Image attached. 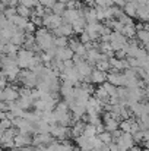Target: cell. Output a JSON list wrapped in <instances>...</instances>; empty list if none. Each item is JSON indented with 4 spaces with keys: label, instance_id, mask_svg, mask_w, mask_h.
Instances as JSON below:
<instances>
[{
    "label": "cell",
    "instance_id": "cell-15",
    "mask_svg": "<svg viewBox=\"0 0 149 151\" xmlns=\"http://www.w3.org/2000/svg\"><path fill=\"white\" fill-rule=\"evenodd\" d=\"M16 10H18V15H21V16H24V18H31L32 13H34V10H32L31 7L24 6V4H18V6H16Z\"/></svg>",
    "mask_w": 149,
    "mask_h": 151
},
{
    "label": "cell",
    "instance_id": "cell-27",
    "mask_svg": "<svg viewBox=\"0 0 149 151\" xmlns=\"http://www.w3.org/2000/svg\"><path fill=\"white\" fill-rule=\"evenodd\" d=\"M35 27H37V25H35L32 21H29V22H28V25L25 27V32H26V34H35V32H37Z\"/></svg>",
    "mask_w": 149,
    "mask_h": 151
},
{
    "label": "cell",
    "instance_id": "cell-5",
    "mask_svg": "<svg viewBox=\"0 0 149 151\" xmlns=\"http://www.w3.org/2000/svg\"><path fill=\"white\" fill-rule=\"evenodd\" d=\"M44 19V27L46 28H48V29H56L57 27H60L61 24H63V16H60V15H56V13H53L51 10L47 12V15L43 18Z\"/></svg>",
    "mask_w": 149,
    "mask_h": 151
},
{
    "label": "cell",
    "instance_id": "cell-2",
    "mask_svg": "<svg viewBox=\"0 0 149 151\" xmlns=\"http://www.w3.org/2000/svg\"><path fill=\"white\" fill-rule=\"evenodd\" d=\"M34 56H35V51L28 50V49H25V47L21 49V50L18 51V57H16V62H18L19 68H21V69H29Z\"/></svg>",
    "mask_w": 149,
    "mask_h": 151
},
{
    "label": "cell",
    "instance_id": "cell-7",
    "mask_svg": "<svg viewBox=\"0 0 149 151\" xmlns=\"http://www.w3.org/2000/svg\"><path fill=\"white\" fill-rule=\"evenodd\" d=\"M53 34H54L56 37H72V35L75 34V31H73L72 24L63 22L60 27H57L56 29H53Z\"/></svg>",
    "mask_w": 149,
    "mask_h": 151
},
{
    "label": "cell",
    "instance_id": "cell-10",
    "mask_svg": "<svg viewBox=\"0 0 149 151\" xmlns=\"http://www.w3.org/2000/svg\"><path fill=\"white\" fill-rule=\"evenodd\" d=\"M138 7H139V3H138V1L129 0V1H126L123 10H124V13L129 15L130 18H135V16H138Z\"/></svg>",
    "mask_w": 149,
    "mask_h": 151
},
{
    "label": "cell",
    "instance_id": "cell-8",
    "mask_svg": "<svg viewBox=\"0 0 149 151\" xmlns=\"http://www.w3.org/2000/svg\"><path fill=\"white\" fill-rule=\"evenodd\" d=\"M75 51L72 50L69 46L67 47H57V59H60V60H63V62H66V60H72L73 57H75Z\"/></svg>",
    "mask_w": 149,
    "mask_h": 151
},
{
    "label": "cell",
    "instance_id": "cell-1",
    "mask_svg": "<svg viewBox=\"0 0 149 151\" xmlns=\"http://www.w3.org/2000/svg\"><path fill=\"white\" fill-rule=\"evenodd\" d=\"M35 40H37V44L40 46V49L43 51H47L50 49H54L56 47V35L53 32H50L48 28L46 27H40L35 32Z\"/></svg>",
    "mask_w": 149,
    "mask_h": 151
},
{
    "label": "cell",
    "instance_id": "cell-21",
    "mask_svg": "<svg viewBox=\"0 0 149 151\" xmlns=\"http://www.w3.org/2000/svg\"><path fill=\"white\" fill-rule=\"evenodd\" d=\"M54 43H56V47H67L69 46V37H56Z\"/></svg>",
    "mask_w": 149,
    "mask_h": 151
},
{
    "label": "cell",
    "instance_id": "cell-13",
    "mask_svg": "<svg viewBox=\"0 0 149 151\" xmlns=\"http://www.w3.org/2000/svg\"><path fill=\"white\" fill-rule=\"evenodd\" d=\"M121 34H124V35H126V37L129 38V40L135 38V37H136V34H138L136 25H135V24H130V25H124V28H123Z\"/></svg>",
    "mask_w": 149,
    "mask_h": 151
},
{
    "label": "cell",
    "instance_id": "cell-24",
    "mask_svg": "<svg viewBox=\"0 0 149 151\" xmlns=\"http://www.w3.org/2000/svg\"><path fill=\"white\" fill-rule=\"evenodd\" d=\"M117 96L120 97V100H126L129 99V88L127 87H118V93H117Z\"/></svg>",
    "mask_w": 149,
    "mask_h": 151
},
{
    "label": "cell",
    "instance_id": "cell-11",
    "mask_svg": "<svg viewBox=\"0 0 149 151\" xmlns=\"http://www.w3.org/2000/svg\"><path fill=\"white\" fill-rule=\"evenodd\" d=\"M95 97L102 103V106H104V104H107V103H110V99H111V96L107 93V90H105L102 85H99L98 88L95 90Z\"/></svg>",
    "mask_w": 149,
    "mask_h": 151
},
{
    "label": "cell",
    "instance_id": "cell-31",
    "mask_svg": "<svg viewBox=\"0 0 149 151\" xmlns=\"http://www.w3.org/2000/svg\"><path fill=\"white\" fill-rule=\"evenodd\" d=\"M98 151H111L110 150V144H102L98 148Z\"/></svg>",
    "mask_w": 149,
    "mask_h": 151
},
{
    "label": "cell",
    "instance_id": "cell-9",
    "mask_svg": "<svg viewBox=\"0 0 149 151\" xmlns=\"http://www.w3.org/2000/svg\"><path fill=\"white\" fill-rule=\"evenodd\" d=\"M107 76H108L107 72H104V70H101V69H94L92 73H91V81H92V84L102 85V84L107 81Z\"/></svg>",
    "mask_w": 149,
    "mask_h": 151
},
{
    "label": "cell",
    "instance_id": "cell-18",
    "mask_svg": "<svg viewBox=\"0 0 149 151\" xmlns=\"http://www.w3.org/2000/svg\"><path fill=\"white\" fill-rule=\"evenodd\" d=\"M136 37H138V40H139L140 43H143V44L149 43V31L148 29H138Z\"/></svg>",
    "mask_w": 149,
    "mask_h": 151
},
{
    "label": "cell",
    "instance_id": "cell-12",
    "mask_svg": "<svg viewBox=\"0 0 149 151\" xmlns=\"http://www.w3.org/2000/svg\"><path fill=\"white\" fill-rule=\"evenodd\" d=\"M34 99H32V96H21L18 100H16V103H18V106L19 107H22L24 110H28L29 107H32L34 106Z\"/></svg>",
    "mask_w": 149,
    "mask_h": 151
},
{
    "label": "cell",
    "instance_id": "cell-6",
    "mask_svg": "<svg viewBox=\"0 0 149 151\" xmlns=\"http://www.w3.org/2000/svg\"><path fill=\"white\" fill-rule=\"evenodd\" d=\"M19 88L15 87V85H9L6 87L4 90H1V94H0V99L1 101H16L19 99Z\"/></svg>",
    "mask_w": 149,
    "mask_h": 151
},
{
    "label": "cell",
    "instance_id": "cell-16",
    "mask_svg": "<svg viewBox=\"0 0 149 151\" xmlns=\"http://www.w3.org/2000/svg\"><path fill=\"white\" fill-rule=\"evenodd\" d=\"M133 122H135L133 117H130V119H123V120L120 122V129H121L123 132H132V125H133Z\"/></svg>",
    "mask_w": 149,
    "mask_h": 151
},
{
    "label": "cell",
    "instance_id": "cell-20",
    "mask_svg": "<svg viewBox=\"0 0 149 151\" xmlns=\"http://www.w3.org/2000/svg\"><path fill=\"white\" fill-rule=\"evenodd\" d=\"M98 138L104 144H111V142H113V135H111L110 131H104V132L98 134Z\"/></svg>",
    "mask_w": 149,
    "mask_h": 151
},
{
    "label": "cell",
    "instance_id": "cell-3",
    "mask_svg": "<svg viewBox=\"0 0 149 151\" xmlns=\"http://www.w3.org/2000/svg\"><path fill=\"white\" fill-rule=\"evenodd\" d=\"M127 37L121 32H117V31H113L111 32V40H110V44H111V49L114 51L121 50L126 44H127Z\"/></svg>",
    "mask_w": 149,
    "mask_h": 151
},
{
    "label": "cell",
    "instance_id": "cell-28",
    "mask_svg": "<svg viewBox=\"0 0 149 151\" xmlns=\"http://www.w3.org/2000/svg\"><path fill=\"white\" fill-rule=\"evenodd\" d=\"M79 40H81L83 44H86V43H91V37H89V34H88L86 31H83L82 34H79Z\"/></svg>",
    "mask_w": 149,
    "mask_h": 151
},
{
    "label": "cell",
    "instance_id": "cell-23",
    "mask_svg": "<svg viewBox=\"0 0 149 151\" xmlns=\"http://www.w3.org/2000/svg\"><path fill=\"white\" fill-rule=\"evenodd\" d=\"M81 46H82V41H81L79 38H70V40H69V47L75 51V53L78 51V49H79Z\"/></svg>",
    "mask_w": 149,
    "mask_h": 151
},
{
    "label": "cell",
    "instance_id": "cell-33",
    "mask_svg": "<svg viewBox=\"0 0 149 151\" xmlns=\"http://www.w3.org/2000/svg\"><path fill=\"white\" fill-rule=\"evenodd\" d=\"M145 49H146V51L149 53V43H146V44H145Z\"/></svg>",
    "mask_w": 149,
    "mask_h": 151
},
{
    "label": "cell",
    "instance_id": "cell-26",
    "mask_svg": "<svg viewBox=\"0 0 149 151\" xmlns=\"http://www.w3.org/2000/svg\"><path fill=\"white\" fill-rule=\"evenodd\" d=\"M12 126H13V122H12L10 119H3V120H1V123H0V128H1V131L10 129Z\"/></svg>",
    "mask_w": 149,
    "mask_h": 151
},
{
    "label": "cell",
    "instance_id": "cell-29",
    "mask_svg": "<svg viewBox=\"0 0 149 151\" xmlns=\"http://www.w3.org/2000/svg\"><path fill=\"white\" fill-rule=\"evenodd\" d=\"M0 109H1V111H9V103L7 101H0Z\"/></svg>",
    "mask_w": 149,
    "mask_h": 151
},
{
    "label": "cell",
    "instance_id": "cell-32",
    "mask_svg": "<svg viewBox=\"0 0 149 151\" xmlns=\"http://www.w3.org/2000/svg\"><path fill=\"white\" fill-rule=\"evenodd\" d=\"M130 151H142V150H140V148H138V147L135 145V147H133V148H132V150H130Z\"/></svg>",
    "mask_w": 149,
    "mask_h": 151
},
{
    "label": "cell",
    "instance_id": "cell-17",
    "mask_svg": "<svg viewBox=\"0 0 149 151\" xmlns=\"http://www.w3.org/2000/svg\"><path fill=\"white\" fill-rule=\"evenodd\" d=\"M102 87L107 90V93L113 97V96H117V93H118V87L117 85H114V84H111V82H108V81H105L104 84H102Z\"/></svg>",
    "mask_w": 149,
    "mask_h": 151
},
{
    "label": "cell",
    "instance_id": "cell-14",
    "mask_svg": "<svg viewBox=\"0 0 149 151\" xmlns=\"http://www.w3.org/2000/svg\"><path fill=\"white\" fill-rule=\"evenodd\" d=\"M66 9H67L66 3L58 0V1H56V3H54V6H53L51 12H53V13H56V15H60V16H63V13L66 12Z\"/></svg>",
    "mask_w": 149,
    "mask_h": 151
},
{
    "label": "cell",
    "instance_id": "cell-19",
    "mask_svg": "<svg viewBox=\"0 0 149 151\" xmlns=\"http://www.w3.org/2000/svg\"><path fill=\"white\" fill-rule=\"evenodd\" d=\"M86 137L92 138V137H97L98 135V131H97V125H92V123H88L86 128H85V132H83Z\"/></svg>",
    "mask_w": 149,
    "mask_h": 151
},
{
    "label": "cell",
    "instance_id": "cell-4",
    "mask_svg": "<svg viewBox=\"0 0 149 151\" xmlns=\"http://www.w3.org/2000/svg\"><path fill=\"white\" fill-rule=\"evenodd\" d=\"M50 134H51L54 138H57L58 141H64L67 137H70V128H69V126H63V125H60V123H53Z\"/></svg>",
    "mask_w": 149,
    "mask_h": 151
},
{
    "label": "cell",
    "instance_id": "cell-30",
    "mask_svg": "<svg viewBox=\"0 0 149 151\" xmlns=\"http://www.w3.org/2000/svg\"><path fill=\"white\" fill-rule=\"evenodd\" d=\"M110 150L111 151H120V147H118L117 142H111V144H110Z\"/></svg>",
    "mask_w": 149,
    "mask_h": 151
},
{
    "label": "cell",
    "instance_id": "cell-25",
    "mask_svg": "<svg viewBox=\"0 0 149 151\" xmlns=\"http://www.w3.org/2000/svg\"><path fill=\"white\" fill-rule=\"evenodd\" d=\"M1 13H4L6 16H7V19H12L15 15H18V10H16V7H7L4 12H1Z\"/></svg>",
    "mask_w": 149,
    "mask_h": 151
},
{
    "label": "cell",
    "instance_id": "cell-22",
    "mask_svg": "<svg viewBox=\"0 0 149 151\" xmlns=\"http://www.w3.org/2000/svg\"><path fill=\"white\" fill-rule=\"evenodd\" d=\"M97 69H101V70H104V72H108V70H111V63H110V60H101L97 63Z\"/></svg>",
    "mask_w": 149,
    "mask_h": 151
}]
</instances>
